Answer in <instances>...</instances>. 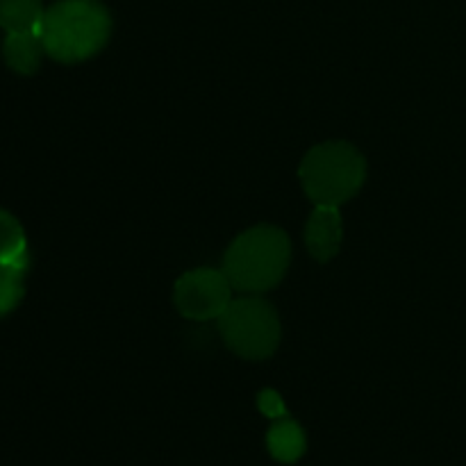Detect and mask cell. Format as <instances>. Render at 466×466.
<instances>
[{"instance_id": "obj_1", "label": "cell", "mask_w": 466, "mask_h": 466, "mask_svg": "<svg viewBox=\"0 0 466 466\" xmlns=\"http://www.w3.org/2000/svg\"><path fill=\"white\" fill-rule=\"evenodd\" d=\"M112 32L109 12L98 0H59L46 9L39 36L46 55L62 64L94 57Z\"/></svg>"}, {"instance_id": "obj_2", "label": "cell", "mask_w": 466, "mask_h": 466, "mask_svg": "<svg viewBox=\"0 0 466 466\" xmlns=\"http://www.w3.org/2000/svg\"><path fill=\"white\" fill-rule=\"evenodd\" d=\"M289 259L291 248L285 232L276 226H258L232 241L223 258V273L232 289L262 294L285 278Z\"/></svg>"}, {"instance_id": "obj_3", "label": "cell", "mask_w": 466, "mask_h": 466, "mask_svg": "<svg viewBox=\"0 0 466 466\" xmlns=\"http://www.w3.org/2000/svg\"><path fill=\"white\" fill-rule=\"evenodd\" d=\"M299 176L314 205L339 208L362 189L367 162L355 146L346 141H326L305 155Z\"/></svg>"}, {"instance_id": "obj_4", "label": "cell", "mask_w": 466, "mask_h": 466, "mask_svg": "<svg viewBox=\"0 0 466 466\" xmlns=\"http://www.w3.org/2000/svg\"><path fill=\"white\" fill-rule=\"evenodd\" d=\"M218 330L228 349L246 360L268 358L280 344L276 309L258 296L232 300L218 317Z\"/></svg>"}, {"instance_id": "obj_5", "label": "cell", "mask_w": 466, "mask_h": 466, "mask_svg": "<svg viewBox=\"0 0 466 466\" xmlns=\"http://www.w3.org/2000/svg\"><path fill=\"white\" fill-rule=\"evenodd\" d=\"M176 308L182 317L194 321H212L232 303V285L226 273L217 268H196L176 282Z\"/></svg>"}, {"instance_id": "obj_6", "label": "cell", "mask_w": 466, "mask_h": 466, "mask_svg": "<svg viewBox=\"0 0 466 466\" xmlns=\"http://www.w3.org/2000/svg\"><path fill=\"white\" fill-rule=\"evenodd\" d=\"M341 239H344V226H341L339 208L317 205V209L309 217L308 228H305V241H308L309 253L319 262H328L339 253Z\"/></svg>"}, {"instance_id": "obj_7", "label": "cell", "mask_w": 466, "mask_h": 466, "mask_svg": "<svg viewBox=\"0 0 466 466\" xmlns=\"http://www.w3.org/2000/svg\"><path fill=\"white\" fill-rule=\"evenodd\" d=\"M44 53L39 32H9L3 41L5 64L21 76L36 73Z\"/></svg>"}, {"instance_id": "obj_8", "label": "cell", "mask_w": 466, "mask_h": 466, "mask_svg": "<svg viewBox=\"0 0 466 466\" xmlns=\"http://www.w3.org/2000/svg\"><path fill=\"white\" fill-rule=\"evenodd\" d=\"M0 267L18 273H25L30 267V250L23 226L5 209H0Z\"/></svg>"}, {"instance_id": "obj_9", "label": "cell", "mask_w": 466, "mask_h": 466, "mask_svg": "<svg viewBox=\"0 0 466 466\" xmlns=\"http://www.w3.org/2000/svg\"><path fill=\"white\" fill-rule=\"evenodd\" d=\"M267 444L278 462L291 464L305 453V432L303 428L296 421H291V419H280V421L273 423L271 431H268Z\"/></svg>"}, {"instance_id": "obj_10", "label": "cell", "mask_w": 466, "mask_h": 466, "mask_svg": "<svg viewBox=\"0 0 466 466\" xmlns=\"http://www.w3.org/2000/svg\"><path fill=\"white\" fill-rule=\"evenodd\" d=\"M41 0H0V27L5 32H39L44 21Z\"/></svg>"}, {"instance_id": "obj_11", "label": "cell", "mask_w": 466, "mask_h": 466, "mask_svg": "<svg viewBox=\"0 0 466 466\" xmlns=\"http://www.w3.org/2000/svg\"><path fill=\"white\" fill-rule=\"evenodd\" d=\"M23 276H25V273L0 267V317L9 314L18 303H21L23 294H25Z\"/></svg>"}, {"instance_id": "obj_12", "label": "cell", "mask_w": 466, "mask_h": 466, "mask_svg": "<svg viewBox=\"0 0 466 466\" xmlns=\"http://www.w3.org/2000/svg\"><path fill=\"white\" fill-rule=\"evenodd\" d=\"M259 410H262V414H267L268 419H285V414H287L282 399L271 390H267L259 394Z\"/></svg>"}]
</instances>
